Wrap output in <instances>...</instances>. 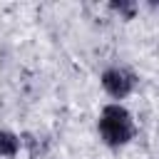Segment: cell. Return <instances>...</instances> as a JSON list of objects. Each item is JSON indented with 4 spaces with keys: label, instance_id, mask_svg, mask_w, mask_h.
Segmentation results:
<instances>
[{
    "label": "cell",
    "instance_id": "2",
    "mask_svg": "<svg viewBox=\"0 0 159 159\" xmlns=\"http://www.w3.org/2000/svg\"><path fill=\"white\" fill-rule=\"evenodd\" d=\"M99 82H102V89L112 97V99H124V97H129L132 92H134V87H137V75L132 72V70H127V67H109V70H104L102 72V77H99Z\"/></svg>",
    "mask_w": 159,
    "mask_h": 159
},
{
    "label": "cell",
    "instance_id": "4",
    "mask_svg": "<svg viewBox=\"0 0 159 159\" xmlns=\"http://www.w3.org/2000/svg\"><path fill=\"white\" fill-rule=\"evenodd\" d=\"M109 10L119 12L124 20H132V17L137 15V2H134V0H112V2H109Z\"/></svg>",
    "mask_w": 159,
    "mask_h": 159
},
{
    "label": "cell",
    "instance_id": "1",
    "mask_svg": "<svg viewBox=\"0 0 159 159\" xmlns=\"http://www.w3.org/2000/svg\"><path fill=\"white\" fill-rule=\"evenodd\" d=\"M97 129H99V137L107 147H124L137 134V127H134V119H132L129 109L122 107L119 102H112V104L102 107Z\"/></svg>",
    "mask_w": 159,
    "mask_h": 159
},
{
    "label": "cell",
    "instance_id": "3",
    "mask_svg": "<svg viewBox=\"0 0 159 159\" xmlns=\"http://www.w3.org/2000/svg\"><path fill=\"white\" fill-rule=\"evenodd\" d=\"M20 147H22V142H20V137H17L15 132L0 129V159H12V157H17Z\"/></svg>",
    "mask_w": 159,
    "mask_h": 159
},
{
    "label": "cell",
    "instance_id": "5",
    "mask_svg": "<svg viewBox=\"0 0 159 159\" xmlns=\"http://www.w3.org/2000/svg\"><path fill=\"white\" fill-rule=\"evenodd\" d=\"M149 5H152V7H159V2H157V0H152V2H149Z\"/></svg>",
    "mask_w": 159,
    "mask_h": 159
}]
</instances>
